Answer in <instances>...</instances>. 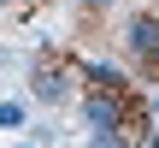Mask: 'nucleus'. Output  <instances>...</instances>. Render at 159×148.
I'll use <instances>...</instances> for the list:
<instances>
[{
	"instance_id": "nucleus-4",
	"label": "nucleus",
	"mask_w": 159,
	"mask_h": 148,
	"mask_svg": "<svg viewBox=\"0 0 159 148\" xmlns=\"http://www.w3.org/2000/svg\"><path fill=\"white\" fill-rule=\"evenodd\" d=\"M83 77H89V89H124V71L118 65H89Z\"/></svg>"
},
{
	"instance_id": "nucleus-3",
	"label": "nucleus",
	"mask_w": 159,
	"mask_h": 148,
	"mask_svg": "<svg viewBox=\"0 0 159 148\" xmlns=\"http://www.w3.org/2000/svg\"><path fill=\"white\" fill-rule=\"evenodd\" d=\"M124 42H130V53H136V59H148V47L159 42V12H142V18H130Z\"/></svg>"
},
{
	"instance_id": "nucleus-7",
	"label": "nucleus",
	"mask_w": 159,
	"mask_h": 148,
	"mask_svg": "<svg viewBox=\"0 0 159 148\" xmlns=\"http://www.w3.org/2000/svg\"><path fill=\"white\" fill-rule=\"evenodd\" d=\"M142 65H148V71H153V77H159V42H153V47H148V59H142Z\"/></svg>"
},
{
	"instance_id": "nucleus-9",
	"label": "nucleus",
	"mask_w": 159,
	"mask_h": 148,
	"mask_svg": "<svg viewBox=\"0 0 159 148\" xmlns=\"http://www.w3.org/2000/svg\"><path fill=\"white\" fill-rule=\"evenodd\" d=\"M153 119H159V95H153Z\"/></svg>"
},
{
	"instance_id": "nucleus-10",
	"label": "nucleus",
	"mask_w": 159,
	"mask_h": 148,
	"mask_svg": "<svg viewBox=\"0 0 159 148\" xmlns=\"http://www.w3.org/2000/svg\"><path fill=\"white\" fill-rule=\"evenodd\" d=\"M18 148H41V142H18Z\"/></svg>"
},
{
	"instance_id": "nucleus-5",
	"label": "nucleus",
	"mask_w": 159,
	"mask_h": 148,
	"mask_svg": "<svg viewBox=\"0 0 159 148\" xmlns=\"http://www.w3.org/2000/svg\"><path fill=\"white\" fill-rule=\"evenodd\" d=\"M30 125V107L24 101H0V131H24Z\"/></svg>"
},
{
	"instance_id": "nucleus-12",
	"label": "nucleus",
	"mask_w": 159,
	"mask_h": 148,
	"mask_svg": "<svg viewBox=\"0 0 159 148\" xmlns=\"http://www.w3.org/2000/svg\"><path fill=\"white\" fill-rule=\"evenodd\" d=\"M0 6H12V0H0Z\"/></svg>"
},
{
	"instance_id": "nucleus-6",
	"label": "nucleus",
	"mask_w": 159,
	"mask_h": 148,
	"mask_svg": "<svg viewBox=\"0 0 159 148\" xmlns=\"http://www.w3.org/2000/svg\"><path fill=\"white\" fill-rule=\"evenodd\" d=\"M89 148H130V136H124V131H94Z\"/></svg>"
},
{
	"instance_id": "nucleus-11",
	"label": "nucleus",
	"mask_w": 159,
	"mask_h": 148,
	"mask_svg": "<svg viewBox=\"0 0 159 148\" xmlns=\"http://www.w3.org/2000/svg\"><path fill=\"white\" fill-rule=\"evenodd\" d=\"M94 6H112V0H94Z\"/></svg>"
},
{
	"instance_id": "nucleus-2",
	"label": "nucleus",
	"mask_w": 159,
	"mask_h": 148,
	"mask_svg": "<svg viewBox=\"0 0 159 148\" xmlns=\"http://www.w3.org/2000/svg\"><path fill=\"white\" fill-rule=\"evenodd\" d=\"M124 107H130L124 89H89V95H83V119H89V131H118V125H124Z\"/></svg>"
},
{
	"instance_id": "nucleus-8",
	"label": "nucleus",
	"mask_w": 159,
	"mask_h": 148,
	"mask_svg": "<svg viewBox=\"0 0 159 148\" xmlns=\"http://www.w3.org/2000/svg\"><path fill=\"white\" fill-rule=\"evenodd\" d=\"M148 148H159V131H148Z\"/></svg>"
},
{
	"instance_id": "nucleus-1",
	"label": "nucleus",
	"mask_w": 159,
	"mask_h": 148,
	"mask_svg": "<svg viewBox=\"0 0 159 148\" xmlns=\"http://www.w3.org/2000/svg\"><path fill=\"white\" fill-rule=\"evenodd\" d=\"M77 65H65V53H41L35 65H30V95L35 101H47V107H59V101H71L77 95Z\"/></svg>"
}]
</instances>
